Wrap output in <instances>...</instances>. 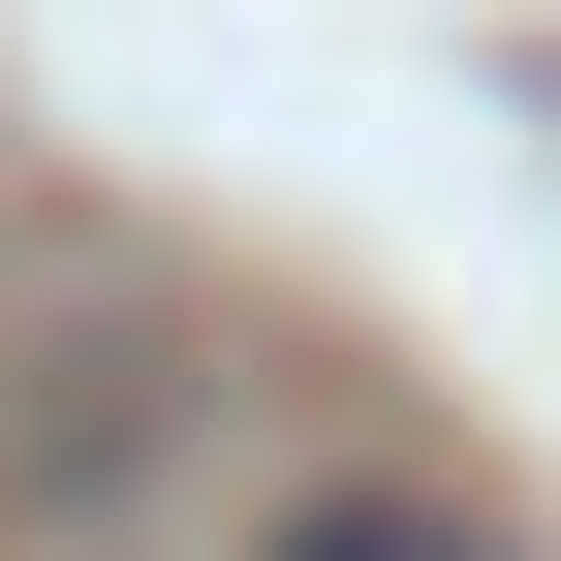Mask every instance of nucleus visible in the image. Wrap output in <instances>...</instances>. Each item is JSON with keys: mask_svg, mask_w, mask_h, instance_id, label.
<instances>
[{"mask_svg": "<svg viewBox=\"0 0 561 561\" xmlns=\"http://www.w3.org/2000/svg\"><path fill=\"white\" fill-rule=\"evenodd\" d=\"M250 561H500V530H468V500H280Z\"/></svg>", "mask_w": 561, "mask_h": 561, "instance_id": "1", "label": "nucleus"}]
</instances>
